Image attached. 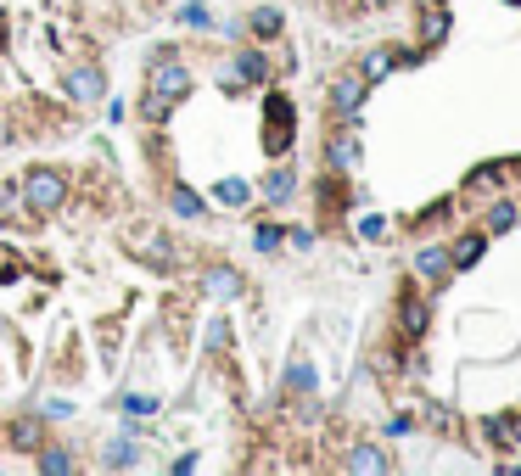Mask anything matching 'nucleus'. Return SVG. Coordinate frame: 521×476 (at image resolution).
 I'll use <instances>...</instances> for the list:
<instances>
[{
  "label": "nucleus",
  "mask_w": 521,
  "mask_h": 476,
  "mask_svg": "<svg viewBox=\"0 0 521 476\" xmlns=\"http://www.w3.org/2000/svg\"><path fill=\"white\" fill-rule=\"evenodd\" d=\"M281 392H286V398H309V392H314V364L309 359H292V364H286Z\"/></svg>",
  "instance_id": "nucleus-13"
},
{
  "label": "nucleus",
  "mask_w": 521,
  "mask_h": 476,
  "mask_svg": "<svg viewBox=\"0 0 521 476\" xmlns=\"http://www.w3.org/2000/svg\"><path fill=\"white\" fill-rule=\"evenodd\" d=\"M113 409H124L129 420H146V415H157V409H163V398H157V392H124Z\"/></svg>",
  "instance_id": "nucleus-18"
},
{
  "label": "nucleus",
  "mask_w": 521,
  "mask_h": 476,
  "mask_svg": "<svg viewBox=\"0 0 521 476\" xmlns=\"http://www.w3.org/2000/svg\"><path fill=\"white\" fill-rule=\"evenodd\" d=\"M225 348H230V320H225V314H213L208 336H202V353L213 359V353H225Z\"/></svg>",
  "instance_id": "nucleus-23"
},
{
  "label": "nucleus",
  "mask_w": 521,
  "mask_h": 476,
  "mask_svg": "<svg viewBox=\"0 0 521 476\" xmlns=\"http://www.w3.org/2000/svg\"><path fill=\"white\" fill-rule=\"evenodd\" d=\"M135 465H146V448H141L135 432L113 437V443L101 448V471H135Z\"/></svg>",
  "instance_id": "nucleus-9"
},
{
  "label": "nucleus",
  "mask_w": 521,
  "mask_h": 476,
  "mask_svg": "<svg viewBox=\"0 0 521 476\" xmlns=\"http://www.w3.org/2000/svg\"><path fill=\"white\" fill-rule=\"evenodd\" d=\"M365 90H370L365 73H342V79H331V90H325V112H331V118H353V112L365 107Z\"/></svg>",
  "instance_id": "nucleus-6"
},
{
  "label": "nucleus",
  "mask_w": 521,
  "mask_h": 476,
  "mask_svg": "<svg viewBox=\"0 0 521 476\" xmlns=\"http://www.w3.org/2000/svg\"><path fill=\"white\" fill-rule=\"evenodd\" d=\"M415 269H421V280H443V275L454 269V258H449V247H421Z\"/></svg>",
  "instance_id": "nucleus-15"
},
{
  "label": "nucleus",
  "mask_w": 521,
  "mask_h": 476,
  "mask_svg": "<svg viewBox=\"0 0 521 476\" xmlns=\"http://www.w3.org/2000/svg\"><path fill=\"white\" fill-rule=\"evenodd\" d=\"M393 68H398V51H387V45L365 51V62H359V73H365V79H387Z\"/></svg>",
  "instance_id": "nucleus-20"
},
{
  "label": "nucleus",
  "mask_w": 521,
  "mask_h": 476,
  "mask_svg": "<svg viewBox=\"0 0 521 476\" xmlns=\"http://www.w3.org/2000/svg\"><path fill=\"white\" fill-rule=\"evenodd\" d=\"M17 185H23V208H29L34 219H57V213L68 208V174H62V168H51V163L29 168Z\"/></svg>",
  "instance_id": "nucleus-2"
},
{
  "label": "nucleus",
  "mask_w": 521,
  "mask_h": 476,
  "mask_svg": "<svg viewBox=\"0 0 521 476\" xmlns=\"http://www.w3.org/2000/svg\"><path fill=\"white\" fill-rule=\"evenodd\" d=\"M325 168H337V174H353V168H359V135H353V129L325 135Z\"/></svg>",
  "instance_id": "nucleus-11"
},
{
  "label": "nucleus",
  "mask_w": 521,
  "mask_h": 476,
  "mask_svg": "<svg viewBox=\"0 0 521 476\" xmlns=\"http://www.w3.org/2000/svg\"><path fill=\"white\" fill-rule=\"evenodd\" d=\"M180 23H185V28H208L213 12L202 6V0H191V6H180Z\"/></svg>",
  "instance_id": "nucleus-28"
},
{
  "label": "nucleus",
  "mask_w": 521,
  "mask_h": 476,
  "mask_svg": "<svg viewBox=\"0 0 521 476\" xmlns=\"http://www.w3.org/2000/svg\"><path fill=\"white\" fill-rule=\"evenodd\" d=\"M73 409H79V404H73L68 392H51V398L40 404V415H45V420H73Z\"/></svg>",
  "instance_id": "nucleus-26"
},
{
  "label": "nucleus",
  "mask_w": 521,
  "mask_h": 476,
  "mask_svg": "<svg viewBox=\"0 0 521 476\" xmlns=\"http://www.w3.org/2000/svg\"><path fill=\"white\" fill-rule=\"evenodd\" d=\"M169 208L180 213V219H202V213H208V202H202L191 185H174V191H169Z\"/></svg>",
  "instance_id": "nucleus-19"
},
{
  "label": "nucleus",
  "mask_w": 521,
  "mask_h": 476,
  "mask_svg": "<svg viewBox=\"0 0 521 476\" xmlns=\"http://www.w3.org/2000/svg\"><path fill=\"white\" fill-rule=\"evenodd\" d=\"M236 79L241 84H269V56L253 51V45H247V51H236Z\"/></svg>",
  "instance_id": "nucleus-14"
},
{
  "label": "nucleus",
  "mask_w": 521,
  "mask_h": 476,
  "mask_svg": "<svg viewBox=\"0 0 521 476\" xmlns=\"http://www.w3.org/2000/svg\"><path fill=\"white\" fill-rule=\"evenodd\" d=\"M34 471L40 476H68V471H79V454H73V443H51V437H45V443L34 448Z\"/></svg>",
  "instance_id": "nucleus-10"
},
{
  "label": "nucleus",
  "mask_w": 521,
  "mask_h": 476,
  "mask_svg": "<svg viewBox=\"0 0 521 476\" xmlns=\"http://www.w3.org/2000/svg\"><path fill=\"white\" fill-rule=\"evenodd\" d=\"M398 308H404V336H421L426 331V303L415 292H404V297H398Z\"/></svg>",
  "instance_id": "nucleus-22"
},
{
  "label": "nucleus",
  "mask_w": 521,
  "mask_h": 476,
  "mask_svg": "<svg viewBox=\"0 0 521 476\" xmlns=\"http://www.w3.org/2000/svg\"><path fill=\"white\" fill-rule=\"evenodd\" d=\"M169 56H180V45L163 40V45H152V56H146V62H169Z\"/></svg>",
  "instance_id": "nucleus-31"
},
{
  "label": "nucleus",
  "mask_w": 521,
  "mask_h": 476,
  "mask_svg": "<svg viewBox=\"0 0 521 476\" xmlns=\"http://www.w3.org/2000/svg\"><path fill=\"white\" fill-rule=\"evenodd\" d=\"M510 224H516V208H510V202H499V208L488 213V230H510Z\"/></svg>",
  "instance_id": "nucleus-30"
},
{
  "label": "nucleus",
  "mask_w": 521,
  "mask_h": 476,
  "mask_svg": "<svg viewBox=\"0 0 521 476\" xmlns=\"http://www.w3.org/2000/svg\"><path fill=\"white\" fill-rule=\"evenodd\" d=\"M281 241H286V230H281V224H275V219H264V224H258V230H253V247H258V252H275V247H281Z\"/></svg>",
  "instance_id": "nucleus-24"
},
{
  "label": "nucleus",
  "mask_w": 521,
  "mask_h": 476,
  "mask_svg": "<svg viewBox=\"0 0 521 476\" xmlns=\"http://www.w3.org/2000/svg\"><path fill=\"white\" fill-rule=\"evenodd\" d=\"M292 196H297V168L292 163H275L264 174V202H269V208H281V202H292Z\"/></svg>",
  "instance_id": "nucleus-12"
},
{
  "label": "nucleus",
  "mask_w": 521,
  "mask_h": 476,
  "mask_svg": "<svg viewBox=\"0 0 521 476\" xmlns=\"http://www.w3.org/2000/svg\"><path fill=\"white\" fill-rule=\"evenodd\" d=\"M202 297H213V303H236L241 292H247V280H241V269H230V264H208L202 269Z\"/></svg>",
  "instance_id": "nucleus-8"
},
{
  "label": "nucleus",
  "mask_w": 521,
  "mask_h": 476,
  "mask_svg": "<svg viewBox=\"0 0 521 476\" xmlns=\"http://www.w3.org/2000/svg\"><path fill=\"white\" fill-rule=\"evenodd\" d=\"M449 258H454V269L477 264V258H482V236H460V241H454V252H449Z\"/></svg>",
  "instance_id": "nucleus-25"
},
{
  "label": "nucleus",
  "mask_w": 521,
  "mask_h": 476,
  "mask_svg": "<svg viewBox=\"0 0 521 476\" xmlns=\"http://www.w3.org/2000/svg\"><path fill=\"white\" fill-rule=\"evenodd\" d=\"M370 6H393V0H370Z\"/></svg>",
  "instance_id": "nucleus-32"
},
{
  "label": "nucleus",
  "mask_w": 521,
  "mask_h": 476,
  "mask_svg": "<svg viewBox=\"0 0 521 476\" xmlns=\"http://www.w3.org/2000/svg\"><path fill=\"white\" fill-rule=\"evenodd\" d=\"M292 135H297V107H292V96L269 90V96H264V152H269V157H286V152H292Z\"/></svg>",
  "instance_id": "nucleus-4"
},
{
  "label": "nucleus",
  "mask_w": 521,
  "mask_h": 476,
  "mask_svg": "<svg viewBox=\"0 0 521 476\" xmlns=\"http://www.w3.org/2000/svg\"><path fill=\"white\" fill-rule=\"evenodd\" d=\"M62 96H68L73 107H96V101H107V68H101V62L68 68L62 73Z\"/></svg>",
  "instance_id": "nucleus-5"
},
{
  "label": "nucleus",
  "mask_w": 521,
  "mask_h": 476,
  "mask_svg": "<svg viewBox=\"0 0 521 476\" xmlns=\"http://www.w3.org/2000/svg\"><path fill=\"white\" fill-rule=\"evenodd\" d=\"M359 236H365V241H387V219H381V213H365V219H359Z\"/></svg>",
  "instance_id": "nucleus-29"
},
{
  "label": "nucleus",
  "mask_w": 521,
  "mask_h": 476,
  "mask_svg": "<svg viewBox=\"0 0 521 476\" xmlns=\"http://www.w3.org/2000/svg\"><path fill=\"white\" fill-rule=\"evenodd\" d=\"M488 443L493 448H516L521 443V415H493L488 420Z\"/></svg>",
  "instance_id": "nucleus-16"
},
{
  "label": "nucleus",
  "mask_w": 521,
  "mask_h": 476,
  "mask_svg": "<svg viewBox=\"0 0 521 476\" xmlns=\"http://www.w3.org/2000/svg\"><path fill=\"white\" fill-rule=\"evenodd\" d=\"M191 90H197V79H191V68H185L180 56H169V62H146L141 118H146V124H169V112L180 107Z\"/></svg>",
  "instance_id": "nucleus-1"
},
{
  "label": "nucleus",
  "mask_w": 521,
  "mask_h": 476,
  "mask_svg": "<svg viewBox=\"0 0 521 476\" xmlns=\"http://www.w3.org/2000/svg\"><path fill=\"white\" fill-rule=\"evenodd\" d=\"M516 6H521V0H516Z\"/></svg>",
  "instance_id": "nucleus-33"
},
{
  "label": "nucleus",
  "mask_w": 521,
  "mask_h": 476,
  "mask_svg": "<svg viewBox=\"0 0 521 476\" xmlns=\"http://www.w3.org/2000/svg\"><path fill=\"white\" fill-rule=\"evenodd\" d=\"M348 471H387V454H381L376 443H353V454H348Z\"/></svg>",
  "instance_id": "nucleus-21"
},
{
  "label": "nucleus",
  "mask_w": 521,
  "mask_h": 476,
  "mask_svg": "<svg viewBox=\"0 0 521 476\" xmlns=\"http://www.w3.org/2000/svg\"><path fill=\"white\" fill-rule=\"evenodd\" d=\"M40 443H45V415L40 409H23V415L6 420V448H12V454H34Z\"/></svg>",
  "instance_id": "nucleus-7"
},
{
  "label": "nucleus",
  "mask_w": 521,
  "mask_h": 476,
  "mask_svg": "<svg viewBox=\"0 0 521 476\" xmlns=\"http://www.w3.org/2000/svg\"><path fill=\"white\" fill-rule=\"evenodd\" d=\"M124 252L135 264L157 269V275H174V269H180V247H174L163 230H124Z\"/></svg>",
  "instance_id": "nucleus-3"
},
{
  "label": "nucleus",
  "mask_w": 521,
  "mask_h": 476,
  "mask_svg": "<svg viewBox=\"0 0 521 476\" xmlns=\"http://www.w3.org/2000/svg\"><path fill=\"white\" fill-rule=\"evenodd\" d=\"M247 28H253L258 40H281V28H286V17H281V6H258V12L247 17Z\"/></svg>",
  "instance_id": "nucleus-17"
},
{
  "label": "nucleus",
  "mask_w": 521,
  "mask_h": 476,
  "mask_svg": "<svg viewBox=\"0 0 521 476\" xmlns=\"http://www.w3.org/2000/svg\"><path fill=\"white\" fill-rule=\"evenodd\" d=\"M219 202L241 208V202H253V185H247V180H225V185H219Z\"/></svg>",
  "instance_id": "nucleus-27"
}]
</instances>
